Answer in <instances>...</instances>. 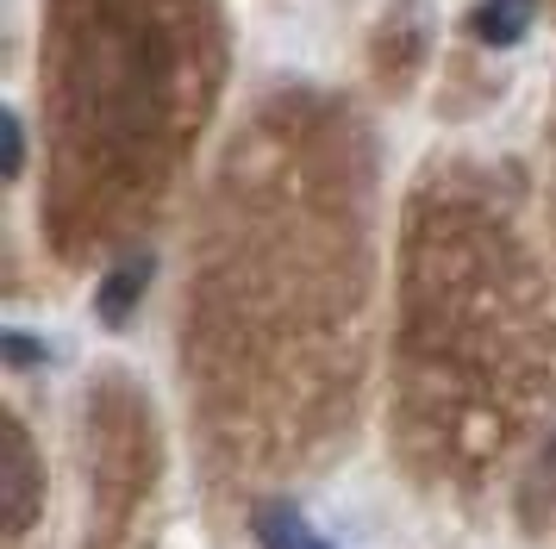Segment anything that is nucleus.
Segmentation results:
<instances>
[{"mask_svg":"<svg viewBox=\"0 0 556 549\" xmlns=\"http://www.w3.org/2000/svg\"><path fill=\"white\" fill-rule=\"evenodd\" d=\"M256 537H263V549H331L294 506H263L256 512Z\"/></svg>","mask_w":556,"mask_h":549,"instance_id":"obj_3","label":"nucleus"},{"mask_svg":"<svg viewBox=\"0 0 556 549\" xmlns=\"http://www.w3.org/2000/svg\"><path fill=\"white\" fill-rule=\"evenodd\" d=\"M531 13H538V0H481L469 25H476L481 44L506 50V44H519V38L531 31Z\"/></svg>","mask_w":556,"mask_h":549,"instance_id":"obj_1","label":"nucleus"},{"mask_svg":"<svg viewBox=\"0 0 556 549\" xmlns=\"http://www.w3.org/2000/svg\"><path fill=\"white\" fill-rule=\"evenodd\" d=\"M7 349H13V362H31V356H38V344H31L26 331H13V337H7Z\"/></svg>","mask_w":556,"mask_h":549,"instance_id":"obj_6","label":"nucleus"},{"mask_svg":"<svg viewBox=\"0 0 556 549\" xmlns=\"http://www.w3.org/2000/svg\"><path fill=\"white\" fill-rule=\"evenodd\" d=\"M31 512V462H26V444L13 437V449H7V519H13V531L26 524Z\"/></svg>","mask_w":556,"mask_h":549,"instance_id":"obj_4","label":"nucleus"},{"mask_svg":"<svg viewBox=\"0 0 556 549\" xmlns=\"http://www.w3.org/2000/svg\"><path fill=\"white\" fill-rule=\"evenodd\" d=\"M20 163H26V125H20V113H7L0 119V169H7V181L20 175Z\"/></svg>","mask_w":556,"mask_h":549,"instance_id":"obj_5","label":"nucleus"},{"mask_svg":"<svg viewBox=\"0 0 556 549\" xmlns=\"http://www.w3.org/2000/svg\"><path fill=\"white\" fill-rule=\"evenodd\" d=\"M144 281H151V256H126V263L101 281V299H94V306H101V319L106 324H126L131 306L144 299Z\"/></svg>","mask_w":556,"mask_h":549,"instance_id":"obj_2","label":"nucleus"}]
</instances>
